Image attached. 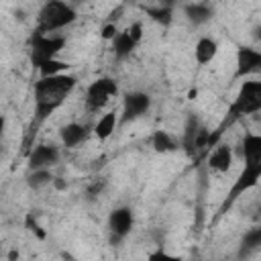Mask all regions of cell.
<instances>
[{"instance_id":"cell-6","label":"cell","mask_w":261,"mask_h":261,"mask_svg":"<svg viewBox=\"0 0 261 261\" xmlns=\"http://www.w3.org/2000/svg\"><path fill=\"white\" fill-rule=\"evenodd\" d=\"M133 222H135V218H133V210H130V208L120 206V208L112 210V212H110V216H108L110 241H112V243L122 241V239H124V237L130 232Z\"/></svg>"},{"instance_id":"cell-33","label":"cell","mask_w":261,"mask_h":261,"mask_svg":"<svg viewBox=\"0 0 261 261\" xmlns=\"http://www.w3.org/2000/svg\"><path fill=\"white\" fill-rule=\"evenodd\" d=\"M259 216H261V208H259Z\"/></svg>"},{"instance_id":"cell-22","label":"cell","mask_w":261,"mask_h":261,"mask_svg":"<svg viewBox=\"0 0 261 261\" xmlns=\"http://www.w3.org/2000/svg\"><path fill=\"white\" fill-rule=\"evenodd\" d=\"M67 67H69V63H65L57 57H51L39 65V71H41V77H47V75H55V73H65Z\"/></svg>"},{"instance_id":"cell-16","label":"cell","mask_w":261,"mask_h":261,"mask_svg":"<svg viewBox=\"0 0 261 261\" xmlns=\"http://www.w3.org/2000/svg\"><path fill=\"white\" fill-rule=\"evenodd\" d=\"M137 45H139V43H135V41H133V37H130L126 31L118 33V37L112 41L114 57H116V59H126V57L135 51V47H137Z\"/></svg>"},{"instance_id":"cell-17","label":"cell","mask_w":261,"mask_h":261,"mask_svg":"<svg viewBox=\"0 0 261 261\" xmlns=\"http://www.w3.org/2000/svg\"><path fill=\"white\" fill-rule=\"evenodd\" d=\"M151 145L157 153H171L177 149V143L173 141V137L167 130H155L151 137Z\"/></svg>"},{"instance_id":"cell-2","label":"cell","mask_w":261,"mask_h":261,"mask_svg":"<svg viewBox=\"0 0 261 261\" xmlns=\"http://www.w3.org/2000/svg\"><path fill=\"white\" fill-rule=\"evenodd\" d=\"M75 10L63 0H47L37 16V33H53L75 20Z\"/></svg>"},{"instance_id":"cell-20","label":"cell","mask_w":261,"mask_h":261,"mask_svg":"<svg viewBox=\"0 0 261 261\" xmlns=\"http://www.w3.org/2000/svg\"><path fill=\"white\" fill-rule=\"evenodd\" d=\"M53 173L49 171V167H41V169H31V173H29V177H27V184H29V188H33V190H39V188H43V186H47V184H53Z\"/></svg>"},{"instance_id":"cell-34","label":"cell","mask_w":261,"mask_h":261,"mask_svg":"<svg viewBox=\"0 0 261 261\" xmlns=\"http://www.w3.org/2000/svg\"><path fill=\"white\" fill-rule=\"evenodd\" d=\"M141 2H145V0H141Z\"/></svg>"},{"instance_id":"cell-12","label":"cell","mask_w":261,"mask_h":261,"mask_svg":"<svg viewBox=\"0 0 261 261\" xmlns=\"http://www.w3.org/2000/svg\"><path fill=\"white\" fill-rule=\"evenodd\" d=\"M86 126L84 124H80V122H69V124H65V126H61V130H59V137H61V143L67 147V149H73V147H77L84 139H86Z\"/></svg>"},{"instance_id":"cell-32","label":"cell","mask_w":261,"mask_h":261,"mask_svg":"<svg viewBox=\"0 0 261 261\" xmlns=\"http://www.w3.org/2000/svg\"><path fill=\"white\" fill-rule=\"evenodd\" d=\"M255 37H257V39H259V41H261V27H259V29H257V31H255Z\"/></svg>"},{"instance_id":"cell-8","label":"cell","mask_w":261,"mask_h":261,"mask_svg":"<svg viewBox=\"0 0 261 261\" xmlns=\"http://www.w3.org/2000/svg\"><path fill=\"white\" fill-rule=\"evenodd\" d=\"M261 69V51L253 49V47H241L237 51V71L234 77H245L253 71Z\"/></svg>"},{"instance_id":"cell-13","label":"cell","mask_w":261,"mask_h":261,"mask_svg":"<svg viewBox=\"0 0 261 261\" xmlns=\"http://www.w3.org/2000/svg\"><path fill=\"white\" fill-rule=\"evenodd\" d=\"M218 53V43L210 37H202L198 43H196V49H194V57H196V63L198 65H206L208 61H212Z\"/></svg>"},{"instance_id":"cell-18","label":"cell","mask_w":261,"mask_h":261,"mask_svg":"<svg viewBox=\"0 0 261 261\" xmlns=\"http://www.w3.org/2000/svg\"><path fill=\"white\" fill-rule=\"evenodd\" d=\"M200 128H202L200 120L192 114V116L188 118V122H186V130H184V149H186L190 155H194V145H196V137H198Z\"/></svg>"},{"instance_id":"cell-29","label":"cell","mask_w":261,"mask_h":261,"mask_svg":"<svg viewBox=\"0 0 261 261\" xmlns=\"http://www.w3.org/2000/svg\"><path fill=\"white\" fill-rule=\"evenodd\" d=\"M53 186H55V190H65V188H67V184H65L61 177H55V179H53Z\"/></svg>"},{"instance_id":"cell-27","label":"cell","mask_w":261,"mask_h":261,"mask_svg":"<svg viewBox=\"0 0 261 261\" xmlns=\"http://www.w3.org/2000/svg\"><path fill=\"white\" fill-rule=\"evenodd\" d=\"M102 188H104V181H96V184H92V186H90L88 194H90V196H98V194L102 192Z\"/></svg>"},{"instance_id":"cell-11","label":"cell","mask_w":261,"mask_h":261,"mask_svg":"<svg viewBox=\"0 0 261 261\" xmlns=\"http://www.w3.org/2000/svg\"><path fill=\"white\" fill-rule=\"evenodd\" d=\"M232 165V149L228 145H216V149L208 155V167L212 171H218V173H224L228 171Z\"/></svg>"},{"instance_id":"cell-19","label":"cell","mask_w":261,"mask_h":261,"mask_svg":"<svg viewBox=\"0 0 261 261\" xmlns=\"http://www.w3.org/2000/svg\"><path fill=\"white\" fill-rule=\"evenodd\" d=\"M261 247V226H257V228H251V230H247L245 232V237H243V241H241V257L243 255H249V253H253V251H257Z\"/></svg>"},{"instance_id":"cell-30","label":"cell","mask_w":261,"mask_h":261,"mask_svg":"<svg viewBox=\"0 0 261 261\" xmlns=\"http://www.w3.org/2000/svg\"><path fill=\"white\" fill-rule=\"evenodd\" d=\"M8 259H10V261L18 259V251H10V253H8Z\"/></svg>"},{"instance_id":"cell-25","label":"cell","mask_w":261,"mask_h":261,"mask_svg":"<svg viewBox=\"0 0 261 261\" xmlns=\"http://www.w3.org/2000/svg\"><path fill=\"white\" fill-rule=\"evenodd\" d=\"M118 33H120V31L116 29V22H106V24L102 27V33H100V35H102L104 41H114V39L118 37Z\"/></svg>"},{"instance_id":"cell-5","label":"cell","mask_w":261,"mask_h":261,"mask_svg":"<svg viewBox=\"0 0 261 261\" xmlns=\"http://www.w3.org/2000/svg\"><path fill=\"white\" fill-rule=\"evenodd\" d=\"M116 94H118V86L112 77H98L86 90V104L90 110H100Z\"/></svg>"},{"instance_id":"cell-7","label":"cell","mask_w":261,"mask_h":261,"mask_svg":"<svg viewBox=\"0 0 261 261\" xmlns=\"http://www.w3.org/2000/svg\"><path fill=\"white\" fill-rule=\"evenodd\" d=\"M151 106V98L145 92H126L122 100V116L120 122H128L145 114Z\"/></svg>"},{"instance_id":"cell-23","label":"cell","mask_w":261,"mask_h":261,"mask_svg":"<svg viewBox=\"0 0 261 261\" xmlns=\"http://www.w3.org/2000/svg\"><path fill=\"white\" fill-rule=\"evenodd\" d=\"M59 106L55 104H49V102H35V124H41L45 122Z\"/></svg>"},{"instance_id":"cell-4","label":"cell","mask_w":261,"mask_h":261,"mask_svg":"<svg viewBox=\"0 0 261 261\" xmlns=\"http://www.w3.org/2000/svg\"><path fill=\"white\" fill-rule=\"evenodd\" d=\"M65 45V37H53L51 33H37L31 37L29 47H31V61L35 67H39L43 61L55 57Z\"/></svg>"},{"instance_id":"cell-28","label":"cell","mask_w":261,"mask_h":261,"mask_svg":"<svg viewBox=\"0 0 261 261\" xmlns=\"http://www.w3.org/2000/svg\"><path fill=\"white\" fill-rule=\"evenodd\" d=\"M120 14H122V6H118L116 10H112V12H110V22L118 20V18H120Z\"/></svg>"},{"instance_id":"cell-9","label":"cell","mask_w":261,"mask_h":261,"mask_svg":"<svg viewBox=\"0 0 261 261\" xmlns=\"http://www.w3.org/2000/svg\"><path fill=\"white\" fill-rule=\"evenodd\" d=\"M243 163L261 173V135L247 133L243 137Z\"/></svg>"},{"instance_id":"cell-24","label":"cell","mask_w":261,"mask_h":261,"mask_svg":"<svg viewBox=\"0 0 261 261\" xmlns=\"http://www.w3.org/2000/svg\"><path fill=\"white\" fill-rule=\"evenodd\" d=\"M24 228H27L29 232H33L39 241H45V239H47V232H45L43 226L37 222V216H35L33 212H29V214L24 216Z\"/></svg>"},{"instance_id":"cell-1","label":"cell","mask_w":261,"mask_h":261,"mask_svg":"<svg viewBox=\"0 0 261 261\" xmlns=\"http://www.w3.org/2000/svg\"><path fill=\"white\" fill-rule=\"evenodd\" d=\"M75 82H77L75 75H69V73H55V75L41 77L35 84V102H49V104L61 106L63 100L75 88Z\"/></svg>"},{"instance_id":"cell-21","label":"cell","mask_w":261,"mask_h":261,"mask_svg":"<svg viewBox=\"0 0 261 261\" xmlns=\"http://www.w3.org/2000/svg\"><path fill=\"white\" fill-rule=\"evenodd\" d=\"M145 12H147V16L151 18V20H155L157 24H163V27H169L171 24V20H173V12H171V8L169 6H157V8H147L145 6Z\"/></svg>"},{"instance_id":"cell-15","label":"cell","mask_w":261,"mask_h":261,"mask_svg":"<svg viewBox=\"0 0 261 261\" xmlns=\"http://www.w3.org/2000/svg\"><path fill=\"white\" fill-rule=\"evenodd\" d=\"M116 124H118L116 112H106V114H102V116L98 118V122L94 124V135L98 137V141H106V139L114 133Z\"/></svg>"},{"instance_id":"cell-10","label":"cell","mask_w":261,"mask_h":261,"mask_svg":"<svg viewBox=\"0 0 261 261\" xmlns=\"http://www.w3.org/2000/svg\"><path fill=\"white\" fill-rule=\"evenodd\" d=\"M59 161V151L53 145H37L29 153V167L31 169H41V167H51Z\"/></svg>"},{"instance_id":"cell-14","label":"cell","mask_w":261,"mask_h":261,"mask_svg":"<svg viewBox=\"0 0 261 261\" xmlns=\"http://www.w3.org/2000/svg\"><path fill=\"white\" fill-rule=\"evenodd\" d=\"M188 20L192 24H204L212 18V8L208 4H202V2H192V4H186L184 8Z\"/></svg>"},{"instance_id":"cell-3","label":"cell","mask_w":261,"mask_h":261,"mask_svg":"<svg viewBox=\"0 0 261 261\" xmlns=\"http://www.w3.org/2000/svg\"><path fill=\"white\" fill-rule=\"evenodd\" d=\"M261 110V82H245L228 110V118H239Z\"/></svg>"},{"instance_id":"cell-31","label":"cell","mask_w":261,"mask_h":261,"mask_svg":"<svg viewBox=\"0 0 261 261\" xmlns=\"http://www.w3.org/2000/svg\"><path fill=\"white\" fill-rule=\"evenodd\" d=\"M188 96H190V100H196V96H198V90H190V94H188Z\"/></svg>"},{"instance_id":"cell-26","label":"cell","mask_w":261,"mask_h":261,"mask_svg":"<svg viewBox=\"0 0 261 261\" xmlns=\"http://www.w3.org/2000/svg\"><path fill=\"white\" fill-rule=\"evenodd\" d=\"M126 33L133 37V41H135V43H139V41H141V37H143V24H141V22H133V24L126 29Z\"/></svg>"}]
</instances>
